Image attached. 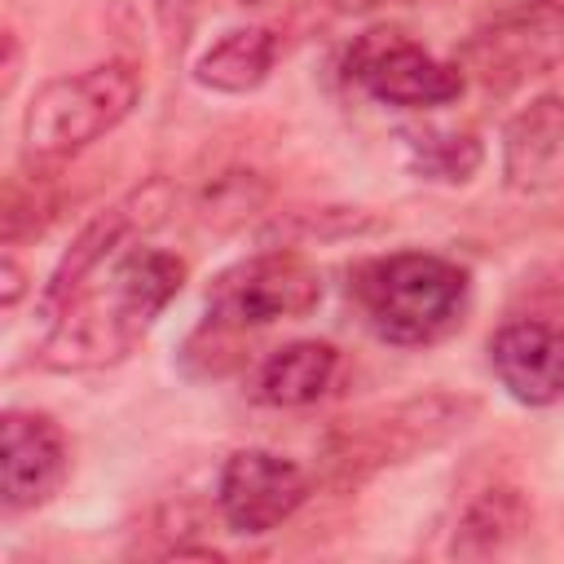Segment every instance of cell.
I'll return each mask as SVG.
<instances>
[{
	"mask_svg": "<svg viewBox=\"0 0 564 564\" xmlns=\"http://www.w3.org/2000/svg\"><path fill=\"white\" fill-rule=\"evenodd\" d=\"M185 260L159 247H128L110 260L106 282H84L70 300L44 313L35 361L44 370H97L123 361L154 317L181 295Z\"/></svg>",
	"mask_w": 564,
	"mask_h": 564,
	"instance_id": "1",
	"label": "cell"
},
{
	"mask_svg": "<svg viewBox=\"0 0 564 564\" xmlns=\"http://www.w3.org/2000/svg\"><path fill=\"white\" fill-rule=\"evenodd\" d=\"M471 278L463 264L432 251H388L352 269L348 295L366 326L397 348L436 344L463 322Z\"/></svg>",
	"mask_w": 564,
	"mask_h": 564,
	"instance_id": "2",
	"label": "cell"
},
{
	"mask_svg": "<svg viewBox=\"0 0 564 564\" xmlns=\"http://www.w3.org/2000/svg\"><path fill=\"white\" fill-rule=\"evenodd\" d=\"M141 101V70L123 57L93 62L35 88L22 110V150L35 163H62L115 132Z\"/></svg>",
	"mask_w": 564,
	"mask_h": 564,
	"instance_id": "3",
	"label": "cell"
},
{
	"mask_svg": "<svg viewBox=\"0 0 564 564\" xmlns=\"http://www.w3.org/2000/svg\"><path fill=\"white\" fill-rule=\"evenodd\" d=\"M476 414V401L467 397H449V392H432V397H414L401 405H388L379 414H361V419H344L330 436H326V463L335 471V480H361L388 463H405L419 449H432L441 441H449L454 432L467 427V419Z\"/></svg>",
	"mask_w": 564,
	"mask_h": 564,
	"instance_id": "4",
	"label": "cell"
},
{
	"mask_svg": "<svg viewBox=\"0 0 564 564\" xmlns=\"http://www.w3.org/2000/svg\"><path fill=\"white\" fill-rule=\"evenodd\" d=\"M454 62L489 93H511L564 62V0H507L458 48Z\"/></svg>",
	"mask_w": 564,
	"mask_h": 564,
	"instance_id": "5",
	"label": "cell"
},
{
	"mask_svg": "<svg viewBox=\"0 0 564 564\" xmlns=\"http://www.w3.org/2000/svg\"><path fill=\"white\" fill-rule=\"evenodd\" d=\"M322 304V273L291 247L256 251L207 286V322L225 330L308 317Z\"/></svg>",
	"mask_w": 564,
	"mask_h": 564,
	"instance_id": "6",
	"label": "cell"
},
{
	"mask_svg": "<svg viewBox=\"0 0 564 564\" xmlns=\"http://www.w3.org/2000/svg\"><path fill=\"white\" fill-rule=\"evenodd\" d=\"M344 75L357 88H366L375 101L405 106V110L449 106L467 88V75L458 70V62L432 57L423 44H414L397 26H370L366 35H357L344 57Z\"/></svg>",
	"mask_w": 564,
	"mask_h": 564,
	"instance_id": "7",
	"label": "cell"
},
{
	"mask_svg": "<svg viewBox=\"0 0 564 564\" xmlns=\"http://www.w3.org/2000/svg\"><path fill=\"white\" fill-rule=\"evenodd\" d=\"M172 207H176L172 185H167L163 176H154V181L128 189V194H123L119 203H110L106 212H97V216L70 238V247L62 251V260H57L48 286H44V295H40V313L57 308V304L70 300L88 278H97V273L123 251L128 238L154 234V229L172 216Z\"/></svg>",
	"mask_w": 564,
	"mask_h": 564,
	"instance_id": "8",
	"label": "cell"
},
{
	"mask_svg": "<svg viewBox=\"0 0 564 564\" xmlns=\"http://www.w3.org/2000/svg\"><path fill=\"white\" fill-rule=\"evenodd\" d=\"M308 498V471L273 449H234L216 480L220 520L242 533L260 538L291 520Z\"/></svg>",
	"mask_w": 564,
	"mask_h": 564,
	"instance_id": "9",
	"label": "cell"
},
{
	"mask_svg": "<svg viewBox=\"0 0 564 564\" xmlns=\"http://www.w3.org/2000/svg\"><path fill=\"white\" fill-rule=\"evenodd\" d=\"M70 471L66 432L44 410H4L0 423V494L9 511L44 507Z\"/></svg>",
	"mask_w": 564,
	"mask_h": 564,
	"instance_id": "10",
	"label": "cell"
},
{
	"mask_svg": "<svg viewBox=\"0 0 564 564\" xmlns=\"http://www.w3.org/2000/svg\"><path fill=\"white\" fill-rule=\"evenodd\" d=\"M489 366L511 401L520 405H555L564 397V326L516 317L494 330Z\"/></svg>",
	"mask_w": 564,
	"mask_h": 564,
	"instance_id": "11",
	"label": "cell"
},
{
	"mask_svg": "<svg viewBox=\"0 0 564 564\" xmlns=\"http://www.w3.org/2000/svg\"><path fill=\"white\" fill-rule=\"evenodd\" d=\"M502 181L516 194L564 185V97L542 93L502 123Z\"/></svg>",
	"mask_w": 564,
	"mask_h": 564,
	"instance_id": "12",
	"label": "cell"
},
{
	"mask_svg": "<svg viewBox=\"0 0 564 564\" xmlns=\"http://www.w3.org/2000/svg\"><path fill=\"white\" fill-rule=\"evenodd\" d=\"M339 375V348L326 339H295L264 357L256 375V401L273 410H300L330 392Z\"/></svg>",
	"mask_w": 564,
	"mask_h": 564,
	"instance_id": "13",
	"label": "cell"
},
{
	"mask_svg": "<svg viewBox=\"0 0 564 564\" xmlns=\"http://www.w3.org/2000/svg\"><path fill=\"white\" fill-rule=\"evenodd\" d=\"M278 62V35L269 26H234L194 62V84L212 93H251Z\"/></svg>",
	"mask_w": 564,
	"mask_h": 564,
	"instance_id": "14",
	"label": "cell"
},
{
	"mask_svg": "<svg viewBox=\"0 0 564 564\" xmlns=\"http://www.w3.org/2000/svg\"><path fill=\"white\" fill-rule=\"evenodd\" d=\"M529 529V502L516 485H489L476 498H467V507L454 520V555L467 560H485L498 555L502 546H511L520 533Z\"/></svg>",
	"mask_w": 564,
	"mask_h": 564,
	"instance_id": "15",
	"label": "cell"
},
{
	"mask_svg": "<svg viewBox=\"0 0 564 564\" xmlns=\"http://www.w3.org/2000/svg\"><path fill=\"white\" fill-rule=\"evenodd\" d=\"M401 150H405V167L419 181H436V185H467L485 163L480 137L467 128L419 123L401 132Z\"/></svg>",
	"mask_w": 564,
	"mask_h": 564,
	"instance_id": "16",
	"label": "cell"
},
{
	"mask_svg": "<svg viewBox=\"0 0 564 564\" xmlns=\"http://www.w3.org/2000/svg\"><path fill=\"white\" fill-rule=\"evenodd\" d=\"M388 229L383 216L366 212V207H291L278 212L264 229L269 247H291V242H339V238H366Z\"/></svg>",
	"mask_w": 564,
	"mask_h": 564,
	"instance_id": "17",
	"label": "cell"
},
{
	"mask_svg": "<svg viewBox=\"0 0 564 564\" xmlns=\"http://www.w3.org/2000/svg\"><path fill=\"white\" fill-rule=\"evenodd\" d=\"M269 203V181L251 167H234L212 176V185L198 194V220L212 229H238Z\"/></svg>",
	"mask_w": 564,
	"mask_h": 564,
	"instance_id": "18",
	"label": "cell"
},
{
	"mask_svg": "<svg viewBox=\"0 0 564 564\" xmlns=\"http://www.w3.org/2000/svg\"><path fill=\"white\" fill-rule=\"evenodd\" d=\"M154 9V26H159V40H163V53L176 62L189 44V31H194V18H198V0H150Z\"/></svg>",
	"mask_w": 564,
	"mask_h": 564,
	"instance_id": "19",
	"label": "cell"
},
{
	"mask_svg": "<svg viewBox=\"0 0 564 564\" xmlns=\"http://www.w3.org/2000/svg\"><path fill=\"white\" fill-rule=\"evenodd\" d=\"M0 304L4 308H18V300H22V291H26V269L13 260V247L4 251V264H0Z\"/></svg>",
	"mask_w": 564,
	"mask_h": 564,
	"instance_id": "20",
	"label": "cell"
},
{
	"mask_svg": "<svg viewBox=\"0 0 564 564\" xmlns=\"http://www.w3.org/2000/svg\"><path fill=\"white\" fill-rule=\"evenodd\" d=\"M18 75H22V40L13 26H4V79H0V93L9 97L18 88Z\"/></svg>",
	"mask_w": 564,
	"mask_h": 564,
	"instance_id": "21",
	"label": "cell"
},
{
	"mask_svg": "<svg viewBox=\"0 0 564 564\" xmlns=\"http://www.w3.org/2000/svg\"><path fill=\"white\" fill-rule=\"evenodd\" d=\"M339 13H366V9H379L383 0H330Z\"/></svg>",
	"mask_w": 564,
	"mask_h": 564,
	"instance_id": "22",
	"label": "cell"
},
{
	"mask_svg": "<svg viewBox=\"0 0 564 564\" xmlns=\"http://www.w3.org/2000/svg\"><path fill=\"white\" fill-rule=\"evenodd\" d=\"M234 4H264V0H234Z\"/></svg>",
	"mask_w": 564,
	"mask_h": 564,
	"instance_id": "23",
	"label": "cell"
}]
</instances>
